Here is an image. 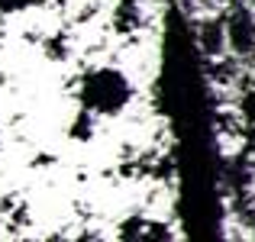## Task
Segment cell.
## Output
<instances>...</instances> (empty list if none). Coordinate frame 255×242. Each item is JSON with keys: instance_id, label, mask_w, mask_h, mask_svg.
Returning <instances> with one entry per match:
<instances>
[{"instance_id": "1", "label": "cell", "mask_w": 255, "mask_h": 242, "mask_svg": "<svg viewBox=\"0 0 255 242\" xmlns=\"http://www.w3.org/2000/svg\"><path fill=\"white\" fill-rule=\"evenodd\" d=\"M132 100V84L117 68H94L81 81V104L97 117H113Z\"/></svg>"}]
</instances>
